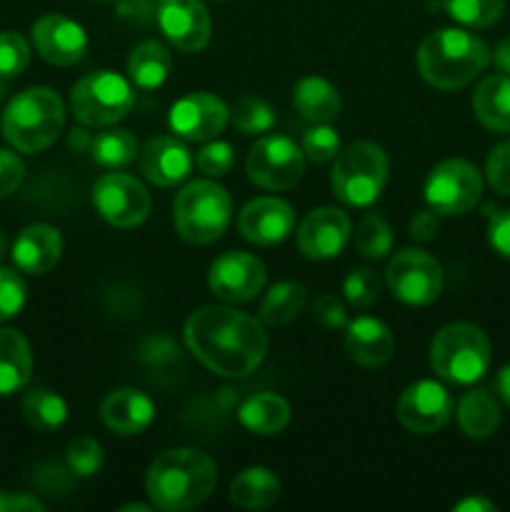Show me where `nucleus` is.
I'll return each instance as SVG.
<instances>
[{"label":"nucleus","mask_w":510,"mask_h":512,"mask_svg":"<svg viewBox=\"0 0 510 512\" xmlns=\"http://www.w3.org/2000/svg\"><path fill=\"white\" fill-rule=\"evenodd\" d=\"M183 338L195 360L220 378H248L268 353V333L260 320L228 305L193 310L185 320Z\"/></svg>","instance_id":"obj_1"},{"label":"nucleus","mask_w":510,"mask_h":512,"mask_svg":"<svg viewBox=\"0 0 510 512\" xmlns=\"http://www.w3.org/2000/svg\"><path fill=\"white\" fill-rule=\"evenodd\" d=\"M215 483V460L195 448L165 450L145 473V493L153 508L163 512L190 510L205 503L215 490Z\"/></svg>","instance_id":"obj_2"},{"label":"nucleus","mask_w":510,"mask_h":512,"mask_svg":"<svg viewBox=\"0 0 510 512\" xmlns=\"http://www.w3.org/2000/svg\"><path fill=\"white\" fill-rule=\"evenodd\" d=\"M483 38L463 28H438L423 38L418 48V70L428 85L438 90H460L473 83L490 63Z\"/></svg>","instance_id":"obj_3"},{"label":"nucleus","mask_w":510,"mask_h":512,"mask_svg":"<svg viewBox=\"0 0 510 512\" xmlns=\"http://www.w3.org/2000/svg\"><path fill=\"white\" fill-rule=\"evenodd\" d=\"M65 105L53 88L35 85L15 95L5 108L0 128L5 140L20 153H40L63 133Z\"/></svg>","instance_id":"obj_4"},{"label":"nucleus","mask_w":510,"mask_h":512,"mask_svg":"<svg viewBox=\"0 0 510 512\" xmlns=\"http://www.w3.org/2000/svg\"><path fill=\"white\" fill-rule=\"evenodd\" d=\"M233 218V200L215 180L203 178L185 185L173 203V223L190 245H210L223 238Z\"/></svg>","instance_id":"obj_5"},{"label":"nucleus","mask_w":510,"mask_h":512,"mask_svg":"<svg viewBox=\"0 0 510 512\" xmlns=\"http://www.w3.org/2000/svg\"><path fill=\"white\" fill-rule=\"evenodd\" d=\"M430 368L440 380L453 385H473L490 368V340L473 323H448L430 343Z\"/></svg>","instance_id":"obj_6"},{"label":"nucleus","mask_w":510,"mask_h":512,"mask_svg":"<svg viewBox=\"0 0 510 512\" xmlns=\"http://www.w3.org/2000/svg\"><path fill=\"white\" fill-rule=\"evenodd\" d=\"M388 155L380 145L360 140L335 155L330 170V188L340 203L350 208H368L388 183Z\"/></svg>","instance_id":"obj_7"},{"label":"nucleus","mask_w":510,"mask_h":512,"mask_svg":"<svg viewBox=\"0 0 510 512\" xmlns=\"http://www.w3.org/2000/svg\"><path fill=\"white\" fill-rule=\"evenodd\" d=\"M135 105L133 83L113 70L83 75L70 90V113L88 128H110L128 118Z\"/></svg>","instance_id":"obj_8"},{"label":"nucleus","mask_w":510,"mask_h":512,"mask_svg":"<svg viewBox=\"0 0 510 512\" xmlns=\"http://www.w3.org/2000/svg\"><path fill=\"white\" fill-rule=\"evenodd\" d=\"M423 193L438 215H465L483 198V175L468 160H443L428 173Z\"/></svg>","instance_id":"obj_9"},{"label":"nucleus","mask_w":510,"mask_h":512,"mask_svg":"<svg viewBox=\"0 0 510 512\" xmlns=\"http://www.w3.org/2000/svg\"><path fill=\"white\" fill-rule=\"evenodd\" d=\"M245 173L263 190H290L303 180L305 153L288 135H263L248 150Z\"/></svg>","instance_id":"obj_10"},{"label":"nucleus","mask_w":510,"mask_h":512,"mask_svg":"<svg viewBox=\"0 0 510 512\" xmlns=\"http://www.w3.org/2000/svg\"><path fill=\"white\" fill-rule=\"evenodd\" d=\"M388 288L400 303L410 308L433 305L443 293V268L430 253L418 248H405L395 253L388 263Z\"/></svg>","instance_id":"obj_11"},{"label":"nucleus","mask_w":510,"mask_h":512,"mask_svg":"<svg viewBox=\"0 0 510 512\" xmlns=\"http://www.w3.org/2000/svg\"><path fill=\"white\" fill-rule=\"evenodd\" d=\"M93 205L105 223L130 230L150 215V193L138 178L128 173H105L93 185Z\"/></svg>","instance_id":"obj_12"},{"label":"nucleus","mask_w":510,"mask_h":512,"mask_svg":"<svg viewBox=\"0 0 510 512\" xmlns=\"http://www.w3.org/2000/svg\"><path fill=\"white\" fill-rule=\"evenodd\" d=\"M400 425L415 435H433L453 415V398L438 380H418L400 393L395 405Z\"/></svg>","instance_id":"obj_13"},{"label":"nucleus","mask_w":510,"mask_h":512,"mask_svg":"<svg viewBox=\"0 0 510 512\" xmlns=\"http://www.w3.org/2000/svg\"><path fill=\"white\" fill-rule=\"evenodd\" d=\"M230 108L213 93H188L170 105L168 125L178 138L188 143H208L225 130Z\"/></svg>","instance_id":"obj_14"},{"label":"nucleus","mask_w":510,"mask_h":512,"mask_svg":"<svg viewBox=\"0 0 510 512\" xmlns=\"http://www.w3.org/2000/svg\"><path fill=\"white\" fill-rule=\"evenodd\" d=\"M268 270L263 260L243 250H230L215 258L208 270V288L225 303H248L265 288Z\"/></svg>","instance_id":"obj_15"},{"label":"nucleus","mask_w":510,"mask_h":512,"mask_svg":"<svg viewBox=\"0 0 510 512\" xmlns=\"http://www.w3.org/2000/svg\"><path fill=\"white\" fill-rule=\"evenodd\" d=\"M160 33L180 53H200L210 43L213 20L203 0H158Z\"/></svg>","instance_id":"obj_16"},{"label":"nucleus","mask_w":510,"mask_h":512,"mask_svg":"<svg viewBox=\"0 0 510 512\" xmlns=\"http://www.w3.org/2000/svg\"><path fill=\"white\" fill-rule=\"evenodd\" d=\"M353 235V223L340 208H315L300 220L298 250L310 260L338 258Z\"/></svg>","instance_id":"obj_17"},{"label":"nucleus","mask_w":510,"mask_h":512,"mask_svg":"<svg viewBox=\"0 0 510 512\" xmlns=\"http://www.w3.org/2000/svg\"><path fill=\"white\" fill-rule=\"evenodd\" d=\"M35 53L50 65L68 68L83 60L88 50V33L73 18L60 13H48L35 20L33 25Z\"/></svg>","instance_id":"obj_18"},{"label":"nucleus","mask_w":510,"mask_h":512,"mask_svg":"<svg viewBox=\"0 0 510 512\" xmlns=\"http://www.w3.org/2000/svg\"><path fill=\"white\" fill-rule=\"evenodd\" d=\"M140 173L158 188H175L193 170V155L178 135H155L138 153Z\"/></svg>","instance_id":"obj_19"},{"label":"nucleus","mask_w":510,"mask_h":512,"mask_svg":"<svg viewBox=\"0 0 510 512\" xmlns=\"http://www.w3.org/2000/svg\"><path fill=\"white\" fill-rule=\"evenodd\" d=\"M295 225V210L290 203L280 198H255L240 210L238 215V230L248 243L260 245V248H270L278 245L293 233Z\"/></svg>","instance_id":"obj_20"},{"label":"nucleus","mask_w":510,"mask_h":512,"mask_svg":"<svg viewBox=\"0 0 510 512\" xmlns=\"http://www.w3.org/2000/svg\"><path fill=\"white\" fill-rule=\"evenodd\" d=\"M345 353L360 368H380L395 353V338L378 318H355L345 325Z\"/></svg>","instance_id":"obj_21"},{"label":"nucleus","mask_w":510,"mask_h":512,"mask_svg":"<svg viewBox=\"0 0 510 512\" xmlns=\"http://www.w3.org/2000/svg\"><path fill=\"white\" fill-rule=\"evenodd\" d=\"M100 418L105 428L123 438L140 435L155 420V405L143 390L118 388L108 393V398L100 405Z\"/></svg>","instance_id":"obj_22"},{"label":"nucleus","mask_w":510,"mask_h":512,"mask_svg":"<svg viewBox=\"0 0 510 512\" xmlns=\"http://www.w3.org/2000/svg\"><path fill=\"white\" fill-rule=\"evenodd\" d=\"M10 255H13V263L20 273L45 275L58 265L60 255H63V238H60L58 228H53V225H28L15 238Z\"/></svg>","instance_id":"obj_23"},{"label":"nucleus","mask_w":510,"mask_h":512,"mask_svg":"<svg viewBox=\"0 0 510 512\" xmlns=\"http://www.w3.org/2000/svg\"><path fill=\"white\" fill-rule=\"evenodd\" d=\"M473 113L490 133H510V75L493 73L473 93Z\"/></svg>","instance_id":"obj_24"},{"label":"nucleus","mask_w":510,"mask_h":512,"mask_svg":"<svg viewBox=\"0 0 510 512\" xmlns=\"http://www.w3.org/2000/svg\"><path fill=\"white\" fill-rule=\"evenodd\" d=\"M293 105L295 113L305 118L308 123H333L340 115V93L330 80L320 75H305L295 83L293 88Z\"/></svg>","instance_id":"obj_25"},{"label":"nucleus","mask_w":510,"mask_h":512,"mask_svg":"<svg viewBox=\"0 0 510 512\" xmlns=\"http://www.w3.org/2000/svg\"><path fill=\"white\" fill-rule=\"evenodd\" d=\"M33 350L23 333L13 328L0 330V395H13L30 383Z\"/></svg>","instance_id":"obj_26"},{"label":"nucleus","mask_w":510,"mask_h":512,"mask_svg":"<svg viewBox=\"0 0 510 512\" xmlns=\"http://www.w3.org/2000/svg\"><path fill=\"white\" fill-rule=\"evenodd\" d=\"M238 420L245 430L260 438H273L283 433L290 423V405L288 400L275 393L250 395L238 410Z\"/></svg>","instance_id":"obj_27"},{"label":"nucleus","mask_w":510,"mask_h":512,"mask_svg":"<svg viewBox=\"0 0 510 512\" xmlns=\"http://www.w3.org/2000/svg\"><path fill=\"white\" fill-rule=\"evenodd\" d=\"M280 480L273 470L253 465L238 473L230 483V503L243 510H265L278 503Z\"/></svg>","instance_id":"obj_28"},{"label":"nucleus","mask_w":510,"mask_h":512,"mask_svg":"<svg viewBox=\"0 0 510 512\" xmlns=\"http://www.w3.org/2000/svg\"><path fill=\"white\" fill-rule=\"evenodd\" d=\"M170 68H173L170 50L163 43H158V40H143V43L130 50L128 80L133 83V88H160L168 80Z\"/></svg>","instance_id":"obj_29"},{"label":"nucleus","mask_w":510,"mask_h":512,"mask_svg":"<svg viewBox=\"0 0 510 512\" xmlns=\"http://www.w3.org/2000/svg\"><path fill=\"white\" fill-rule=\"evenodd\" d=\"M455 415H458L460 430L473 440L490 438L500 425V408L488 390H470V393H465L460 398Z\"/></svg>","instance_id":"obj_30"},{"label":"nucleus","mask_w":510,"mask_h":512,"mask_svg":"<svg viewBox=\"0 0 510 512\" xmlns=\"http://www.w3.org/2000/svg\"><path fill=\"white\" fill-rule=\"evenodd\" d=\"M23 418L40 433H55L68 420V403L55 390L33 388L23 398Z\"/></svg>","instance_id":"obj_31"},{"label":"nucleus","mask_w":510,"mask_h":512,"mask_svg":"<svg viewBox=\"0 0 510 512\" xmlns=\"http://www.w3.org/2000/svg\"><path fill=\"white\" fill-rule=\"evenodd\" d=\"M305 300H308V293L303 285L293 280H280L265 293L260 303V318L268 325H288L303 313Z\"/></svg>","instance_id":"obj_32"},{"label":"nucleus","mask_w":510,"mask_h":512,"mask_svg":"<svg viewBox=\"0 0 510 512\" xmlns=\"http://www.w3.org/2000/svg\"><path fill=\"white\" fill-rule=\"evenodd\" d=\"M138 153V140H135V135L130 130L123 128L105 130V133H98L90 140V155L105 170L128 168L138 158Z\"/></svg>","instance_id":"obj_33"},{"label":"nucleus","mask_w":510,"mask_h":512,"mask_svg":"<svg viewBox=\"0 0 510 512\" xmlns=\"http://www.w3.org/2000/svg\"><path fill=\"white\" fill-rule=\"evenodd\" d=\"M450 20L465 28H490L505 13V0H440Z\"/></svg>","instance_id":"obj_34"},{"label":"nucleus","mask_w":510,"mask_h":512,"mask_svg":"<svg viewBox=\"0 0 510 512\" xmlns=\"http://www.w3.org/2000/svg\"><path fill=\"white\" fill-rule=\"evenodd\" d=\"M230 123L243 135H265L275 125V113L258 95H240L230 105Z\"/></svg>","instance_id":"obj_35"},{"label":"nucleus","mask_w":510,"mask_h":512,"mask_svg":"<svg viewBox=\"0 0 510 512\" xmlns=\"http://www.w3.org/2000/svg\"><path fill=\"white\" fill-rule=\"evenodd\" d=\"M355 248L363 258L383 260L393 248V230L385 223L383 215L365 213L355 225Z\"/></svg>","instance_id":"obj_36"},{"label":"nucleus","mask_w":510,"mask_h":512,"mask_svg":"<svg viewBox=\"0 0 510 512\" xmlns=\"http://www.w3.org/2000/svg\"><path fill=\"white\" fill-rule=\"evenodd\" d=\"M65 463H68V470L75 478H93L103 468V448L90 435H78L68 443Z\"/></svg>","instance_id":"obj_37"},{"label":"nucleus","mask_w":510,"mask_h":512,"mask_svg":"<svg viewBox=\"0 0 510 512\" xmlns=\"http://www.w3.org/2000/svg\"><path fill=\"white\" fill-rule=\"evenodd\" d=\"M343 293L345 300L355 305V308H370L380 298V278L370 268L350 270L348 278L343 280Z\"/></svg>","instance_id":"obj_38"},{"label":"nucleus","mask_w":510,"mask_h":512,"mask_svg":"<svg viewBox=\"0 0 510 512\" xmlns=\"http://www.w3.org/2000/svg\"><path fill=\"white\" fill-rule=\"evenodd\" d=\"M30 63V45L15 30L0 33V78H18Z\"/></svg>","instance_id":"obj_39"},{"label":"nucleus","mask_w":510,"mask_h":512,"mask_svg":"<svg viewBox=\"0 0 510 512\" xmlns=\"http://www.w3.org/2000/svg\"><path fill=\"white\" fill-rule=\"evenodd\" d=\"M300 148H303L305 158L313 163H330L340 153V138L328 123H320L305 130Z\"/></svg>","instance_id":"obj_40"},{"label":"nucleus","mask_w":510,"mask_h":512,"mask_svg":"<svg viewBox=\"0 0 510 512\" xmlns=\"http://www.w3.org/2000/svg\"><path fill=\"white\" fill-rule=\"evenodd\" d=\"M233 160V145L218 138L208 140L198 150V155H195V165H198V170L205 178H223V175H228L230 168H233Z\"/></svg>","instance_id":"obj_41"},{"label":"nucleus","mask_w":510,"mask_h":512,"mask_svg":"<svg viewBox=\"0 0 510 512\" xmlns=\"http://www.w3.org/2000/svg\"><path fill=\"white\" fill-rule=\"evenodd\" d=\"M25 298H28V288H25L23 275L0 265V323L15 318L23 310Z\"/></svg>","instance_id":"obj_42"},{"label":"nucleus","mask_w":510,"mask_h":512,"mask_svg":"<svg viewBox=\"0 0 510 512\" xmlns=\"http://www.w3.org/2000/svg\"><path fill=\"white\" fill-rule=\"evenodd\" d=\"M485 178L495 193L510 198V140L495 145L485 160Z\"/></svg>","instance_id":"obj_43"},{"label":"nucleus","mask_w":510,"mask_h":512,"mask_svg":"<svg viewBox=\"0 0 510 512\" xmlns=\"http://www.w3.org/2000/svg\"><path fill=\"white\" fill-rule=\"evenodd\" d=\"M488 243L500 258L510 260V208L488 215Z\"/></svg>","instance_id":"obj_44"},{"label":"nucleus","mask_w":510,"mask_h":512,"mask_svg":"<svg viewBox=\"0 0 510 512\" xmlns=\"http://www.w3.org/2000/svg\"><path fill=\"white\" fill-rule=\"evenodd\" d=\"M23 175V160L10 150L0 148V198H8L10 193L18 190V185L23 183Z\"/></svg>","instance_id":"obj_45"},{"label":"nucleus","mask_w":510,"mask_h":512,"mask_svg":"<svg viewBox=\"0 0 510 512\" xmlns=\"http://www.w3.org/2000/svg\"><path fill=\"white\" fill-rule=\"evenodd\" d=\"M315 318L325 328H343V325H348V313H345L343 300L333 293H323L315 300Z\"/></svg>","instance_id":"obj_46"},{"label":"nucleus","mask_w":510,"mask_h":512,"mask_svg":"<svg viewBox=\"0 0 510 512\" xmlns=\"http://www.w3.org/2000/svg\"><path fill=\"white\" fill-rule=\"evenodd\" d=\"M440 230V220L435 210H418V213L410 218V238L420 240V243H428V240H435Z\"/></svg>","instance_id":"obj_47"},{"label":"nucleus","mask_w":510,"mask_h":512,"mask_svg":"<svg viewBox=\"0 0 510 512\" xmlns=\"http://www.w3.org/2000/svg\"><path fill=\"white\" fill-rule=\"evenodd\" d=\"M45 505L28 493H0V512H43Z\"/></svg>","instance_id":"obj_48"},{"label":"nucleus","mask_w":510,"mask_h":512,"mask_svg":"<svg viewBox=\"0 0 510 512\" xmlns=\"http://www.w3.org/2000/svg\"><path fill=\"white\" fill-rule=\"evenodd\" d=\"M453 510L455 512H495L498 510V505L490 503V500L483 498V495H470V498L455 503Z\"/></svg>","instance_id":"obj_49"},{"label":"nucleus","mask_w":510,"mask_h":512,"mask_svg":"<svg viewBox=\"0 0 510 512\" xmlns=\"http://www.w3.org/2000/svg\"><path fill=\"white\" fill-rule=\"evenodd\" d=\"M490 60H495V65H498L500 73L510 75V35L495 45V50L490 53Z\"/></svg>","instance_id":"obj_50"},{"label":"nucleus","mask_w":510,"mask_h":512,"mask_svg":"<svg viewBox=\"0 0 510 512\" xmlns=\"http://www.w3.org/2000/svg\"><path fill=\"white\" fill-rule=\"evenodd\" d=\"M495 390H498L500 400L510 408V365L500 368L498 378H495Z\"/></svg>","instance_id":"obj_51"},{"label":"nucleus","mask_w":510,"mask_h":512,"mask_svg":"<svg viewBox=\"0 0 510 512\" xmlns=\"http://www.w3.org/2000/svg\"><path fill=\"white\" fill-rule=\"evenodd\" d=\"M130 510L150 512V510H153V503H150V505H143V503H130V505H123V508H120V512H130Z\"/></svg>","instance_id":"obj_52"},{"label":"nucleus","mask_w":510,"mask_h":512,"mask_svg":"<svg viewBox=\"0 0 510 512\" xmlns=\"http://www.w3.org/2000/svg\"><path fill=\"white\" fill-rule=\"evenodd\" d=\"M5 255H8V240H5V233L0 230V263L5 260Z\"/></svg>","instance_id":"obj_53"},{"label":"nucleus","mask_w":510,"mask_h":512,"mask_svg":"<svg viewBox=\"0 0 510 512\" xmlns=\"http://www.w3.org/2000/svg\"><path fill=\"white\" fill-rule=\"evenodd\" d=\"M213 3H225V0H213Z\"/></svg>","instance_id":"obj_54"},{"label":"nucleus","mask_w":510,"mask_h":512,"mask_svg":"<svg viewBox=\"0 0 510 512\" xmlns=\"http://www.w3.org/2000/svg\"><path fill=\"white\" fill-rule=\"evenodd\" d=\"M100 3H110V0H100Z\"/></svg>","instance_id":"obj_55"}]
</instances>
